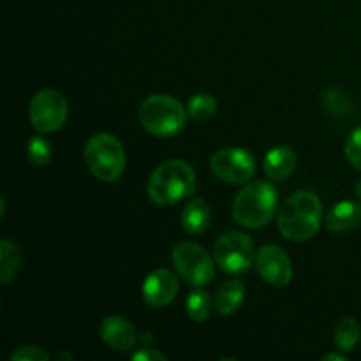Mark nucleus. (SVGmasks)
<instances>
[{
  "label": "nucleus",
  "mask_w": 361,
  "mask_h": 361,
  "mask_svg": "<svg viewBox=\"0 0 361 361\" xmlns=\"http://www.w3.org/2000/svg\"><path fill=\"white\" fill-rule=\"evenodd\" d=\"M355 192H356V196H358V200H360V203H361V178L355 183Z\"/></svg>",
  "instance_id": "obj_27"
},
{
  "label": "nucleus",
  "mask_w": 361,
  "mask_h": 361,
  "mask_svg": "<svg viewBox=\"0 0 361 361\" xmlns=\"http://www.w3.org/2000/svg\"><path fill=\"white\" fill-rule=\"evenodd\" d=\"M187 314L196 323H204L212 312V296L204 289L196 288L187 296Z\"/></svg>",
  "instance_id": "obj_20"
},
{
  "label": "nucleus",
  "mask_w": 361,
  "mask_h": 361,
  "mask_svg": "<svg viewBox=\"0 0 361 361\" xmlns=\"http://www.w3.org/2000/svg\"><path fill=\"white\" fill-rule=\"evenodd\" d=\"M27 159L35 168H42L51 161V145L44 136H32L27 143Z\"/></svg>",
  "instance_id": "obj_21"
},
{
  "label": "nucleus",
  "mask_w": 361,
  "mask_h": 361,
  "mask_svg": "<svg viewBox=\"0 0 361 361\" xmlns=\"http://www.w3.org/2000/svg\"><path fill=\"white\" fill-rule=\"evenodd\" d=\"M217 101L210 94H196L187 102V115L192 122H207L217 113Z\"/></svg>",
  "instance_id": "obj_19"
},
{
  "label": "nucleus",
  "mask_w": 361,
  "mask_h": 361,
  "mask_svg": "<svg viewBox=\"0 0 361 361\" xmlns=\"http://www.w3.org/2000/svg\"><path fill=\"white\" fill-rule=\"evenodd\" d=\"M256 270L267 284L284 288L293 279V263L286 250L275 243H267L256 252Z\"/></svg>",
  "instance_id": "obj_10"
},
{
  "label": "nucleus",
  "mask_w": 361,
  "mask_h": 361,
  "mask_svg": "<svg viewBox=\"0 0 361 361\" xmlns=\"http://www.w3.org/2000/svg\"><path fill=\"white\" fill-rule=\"evenodd\" d=\"M147 190L152 203L171 207L196 192V173L189 162L169 159L152 171Z\"/></svg>",
  "instance_id": "obj_2"
},
{
  "label": "nucleus",
  "mask_w": 361,
  "mask_h": 361,
  "mask_svg": "<svg viewBox=\"0 0 361 361\" xmlns=\"http://www.w3.org/2000/svg\"><path fill=\"white\" fill-rule=\"evenodd\" d=\"M30 123L39 134L56 133L63 127L69 116L67 99L55 88L39 90L28 106Z\"/></svg>",
  "instance_id": "obj_8"
},
{
  "label": "nucleus",
  "mask_w": 361,
  "mask_h": 361,
  "mask_svg": "<svg viewBox=\"0 0 361 361\" xmlns=\"http://www.w3.org/2000/svg\"><path fill=\"white\" fill-rule=\"evenodd\" d=\"M323 203L319 196L310 190H300L289 196L277 215L279 231L289 242L310 240L321 228Z\"/></svg>",
  "instance_id": "obj_1"
},
{
  "label": "nucleus",
  "mask_w": 361,
  "mask_h": 361,
  "mask_svg": "<svg viewBox=\"0 0 361 361\" xmlns=\"http://www.w3.org/2000/svg\"><path fill=\"white\" fill-rule=\"evenodd\" d=\"M13 361H49V355L37 345H21L11 355Z\"/></svg>",
  "instance_id": "obj_24"
},
{
  "label": "nucleus",
  "mask_w": 361,
  "mask_h": 361,
  "mask_svg": "<svg viewBox=\"0 0 361 361\" xmlns=\"http://www.w3.org/2000/svg\"><path fill=\"white\" fill-rule=\"evenodd\" d=\"M166 355L159 353L152 345H145V348L137 349L133 355V361H166Z\"/></svg>",
  "instance_id": "obj_25"
},
{
  "label": "nucleus",
  "mask_w": 361,
  "mask_h": 361,
  "mask_svg": "<svg viewBox=\"0 0 361 361\" xmlns=\"http://www.w3.org/2000/svg\"><path fill=\"white\" fill-rule=\"evenodd\" d=\"M141 126L147 133L157 137H173L180 134L187 122V108L175 97L166 94H154L140 106Z\"/></svg>",
  "instance_id": "obj_4"
},
{
  "label": "nucleus",
  "mask_w": 361,
  "mask_h": 361,
  "mask_svg": "<svg viewBox=\"0 0 361 361\" xmlns=\"http://www.w3.org/2000/svg\"><path fill=\"white\" fill-rule=\"evenodd\" d=\"M210 169L221 182L242 185L256 173V159L245 148H221L210 157Z\"/></svg>",
  "instance_id": "obj_9"
},
{
  "label": "nucleus",
  "mask_w": 361,
  "mask_h": 361,
  "mask_svg": "<svg viewBox=\"0 0 361 361\" xmlns=\"http://www.w3.org/2000/svg\"><path fill=\"white\" fill-rule=\"evenodd\" d=\"M212 212L210 207L204 200L201 197H194L189 203L183 207L182 214H180V222H182V228L185 229L189 235H201L208 229L210 226Z\"/></svg>",
  "instance_id": "obj_15"
},
{
  "label": "nucleus",
  "mask_w": 361,
  "mask_h": 361,
  "mask_svg": "<svg viewBox=\"0 0 361 361\" xmlns=\"http://www.w3.org/2000/svg\"><path fill=\"white\" fill-rule=\"evenodd\" d=\"M173 267L180 277L192 288L210 284L215 275V259L201 245L182 242L173 249Z\"/></svg>",
  "instance_id": "obj_7"
},
{
  "label": "nucleus",
  "mask_w": 361,
  "mask_h": 361,
  "mask_svg": "<svg viewBox=\"0 0 361 361\" xmlns=\"http://www.w3.org/2000/svg\"><path fill=\"white\" fill-rule=\"evenodd\" d=\"M361 224V204L355 201H338L326 214V226L334 233H349Z\"/></svg>",
  "instance_id": "obj_14"
},
{
  "label": "nucleus",
  "mask_w": 361,
  "mask_h": 361,
  "mask_svg": "<svg viewBox=\"0 0 361 361\" xmlns=\"http://www.w3.org/2000/svg\"><path fill=\"white\" fill-rule=\"evenodd\" d=\"M99 337L113 351L127 353L136 348L137 331L129 319L122 316H108L101 321Z\"/></svg>",
  "instance_id": "obj_12"
},
{
  "label": "nucleus",
  "mask_w": 361,
  "mask_h": 361,
  "mask_svg": "<svg viewBox=\"0 0 361 361\" xmlns=\"http://www.w3.org/2000/svg\"><path fill=\"white\" fill-rule=\"evenodd\" d=\"M215 264L224 274L238 275L249 270L256 261L254 242L242 231H226L215 240L214 245Z\"/></svg>",
  "instance_id": "obj_6"
},
{
  "label": "nucleus",
  "mask_w": 361,
  "mask_h": 361,
  "mask_svg": "<svg viewBox=\"0 0 361 361\" xmlns=\"http://www.w3.org/2000/svg\"><path fill=\"white\" fill-rule=\"evenodd\" d=\"M145 303L152 309H164L178 295V279L168 268H157L147 275L141 288Z\"/></svg>",
  "instance_id": "obj_11"
},
{
  "label": "nucleus",
  "mask_w": 361,
  "mask_h": 361,
  "mask_svg": "<svg viewBox=\"0 0 361 361\" xmlns=\"http://www.w3.org/2000/svg\"><path fill=\"white\" fill-rule=\"evenodd\" d=\"M345 157H348L349 164L353 168L361 171V127L353 130L351 136L348 137V143H345Z\"/></svg>",
  "instance_id": "obj_23"
},
{
  "label": "nucleus",
  "mask_w": 361,
  "mask_h": 361,
  "mask_svg": "<svg viewBox=\"0 0 361 361\" xmlns=\"http://www.w3.org/2000/svg\"><path fill=\"white\" fill-rule=\"evenodd\" d=\"M21 267V252L18 245L11 240L4 238L0 242V282L9 284Z\"/></svg>",
  "instance_id": "obj_17"
},
{
  "label": "nucleus",
  "mask_w": 361,
  "mask_h": 361,
  "mask_svg": "<svg viewBox=\"0 0 361 361\" xmlns=\"http://www.w3.org/2000/svg\"><path fill=\"white\" fill-rule=\"evenodd\" d=\"M296 164H298V157H296L295 150L286 145H279L264 155L263 169L270 180L284 182L295 173Z\"/></svg>",
  "instance_id": "obj_13"
},
{
  "label": "nucleus",
  "mask_w": 361,
  "mask_h": 361,
  "mask_svg": "<svg viewBox=\"0 0 361 361\" xmlns=\"http://www.w3.org/2000/svg\"><path fill=\"white\" fill-rule=\"evenodd\" d=\"M323 106L334 116H345L351 111V102L344 92L337 88H328L323 92Z\"/></svg>",
  "instance_id": "obj_22"
},
{
  "label": "nucleus",
  "mask_w": 361,
  "mask_h": 361,
  "mask_svg": "<svg viewBox=\"0 0 361 361\" xmlns=\"http://www.w3.org/2000/svg\"><path fill=\"white\" fill-rule=\"evenodd\" d=\"M83 155L87 168L101 182H115L126 171V148L118 137L109 133L92 136L85 145Z\"/></svg>",
  "instance_id": "obj_5"
},
{
  "label": "nucleus",
  "mask_w": 361,
  "mask_h": 361,
  "mask_svg": "<svg viewBox=\"0 0 361 361\" xmlns=\"http://www.w3.org/2000/svg\"><path fill=\"white\" fill-rule=\"evenodd\" d=\"M361 337V328L355 317H344L335 326L334 342L338 351H353L358 345Z\"/></svg>",
  "instance_id": "obj_18"
},
{
  "label": "nucleus",
  "mask_w": 361,
  "mask_h": 361,
  "mask_svg": "<svg viewBox=\"0 0 361 361\" xmlns=\"http://www.w3.org/2000/svg\"><path fill=\"white\" fill-rule=\"evenodd\" d=\"M245 298V286L240 279H231L219 288L214 296V307L221 316H231L242 307Z\"/></svg>",
  "instance_id": "obj_16"
},
{
  "label": "nucleus",
  "mask_w": 361,
  "mask_h": 361,
  "mask_svg": "<svg viewBox=\"0 0 361 361\" xmlns=\"http://www.w3.org/2000/svg\"><path fill=\"white\" fill-rule=\"evenodd\" d=\"M279 208L277 189L270 182H249L235 196L231 204L233 221L245 229H261L274 221Z\"/></svg>",
  "instance_id": "obj_3"
},
{
  "label": "nucleus",
  "mask_w": 361,
  "mask_h": 361,
  "mask_svg": "<svg viewBox=\"0 0 361 361\" xmlns=\"http://www.w3.org/2000/svg\"><path fill=\"white\" fill-rule=\"evenodd\" d=\"M323 361H348V356L341 355V353H330V355H324Z\"/></svg>",
  "instance_id": "obj_26"
}]
</instances>
